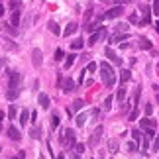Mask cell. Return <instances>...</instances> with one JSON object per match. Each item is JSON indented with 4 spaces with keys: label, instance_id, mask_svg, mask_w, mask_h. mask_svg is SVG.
I'll use <instances>...</instances> for the list:
<instances>
[{
    "label": "cell",
    "instance_id": "6da1fadb",
    "mask_svg": "<svg viewBox=\"0 0 159 159\" xmlns=\"http://www.w3.org/2000/svg\"><path fill=\"white\" fill-rule=\"evenodd\" d=\"M20 81H22V75L18 71H12L10 79H8V92H6V96L10 100L18 98V94H20Z\"/></svg>",
    "mask_w": 159,
    "mask_h": 159
},
{
    "label": "cell",
    "instance_id": "7a4b0ae2",
    "mask_svg": "<svg viewBox=\"0 0 159 159\" xmlns=\"http://www.w3.org/2000/svg\"><path fill=\"white\" fill-rule=\"evenodd\" d=\"M100 75H102V81H104L106 87H114V83H116V75H114L112 67H110L106 61L100 63Z\"/></svg>",
    "mask_w": 159,
    "mask_h": 159
},
{
    "label": "cell",
    "instance_id": "3957f363",
    "mask_svg": "<svg viewBox=\"0 0 159 159\" xmlns=\"http://www.w3.org/2000/svg\"><path fill=\"white\" fill-rule=\"evenodd\" d=\"M124 14V8L118 4V6H114V8H110L108 12H104L102 20H114V18H118V16H122Z\"/></svg>",
    "mask_w": 159,
    "mask_h": 159
},
{
    "label": "cell",
    "instance_id": "277c9868",
    "mask_svg": "<svg viewBox=\"0 0 159 159\" xmlns=\"http://www.w3.org/2000/svg\"><path fill=\"white\" fill-rule=\"evenodd\" d=\"M61 141H63L65 145H69V147H73V145H75V132L67 128V130L63 132V137H61Z\"/></svg>",
    "mask_w": 159,
    "mask_h": 159
},
{
    "label": "cell",
    "instance_id": "5b68a950",
    "mask_svg": "<svg viewBox=\"0 0 159 159\" xmlns=\"http://www.w3.org/2000/svg\"><path fill=\"white\" fill-rule=\"evenodd\" d=\"M100 137H102V126H98V128H96V130L92 132L91 139H89V145H91V147H94V145H98Z\"/></svg>",
    "mask_w": 159,
    "mask_h": 159
},
{
    "label": "cell",
    "instance_id": "8992f818",
    "mask_svg": "<svg viewBox=\"0 0 159 159\" xmlns=\"http://www.w3.org/2000/svg\"><path fill=\"white\" fill-rule=\"evenodd\" d=\"M102 37H106V30H104V28H100L98 32H94V34L91 35V39H89V43H91V45H94V43H96V41H100Z\"/></svg>",
    "mask_w": 159,
    "mask_h": 159
},
{
    "label": "cell",
    "instance_id": "52a82bcc",
    "mask_svg": "<svg viewBox=\"0 0 159 159\" xmlns=\"http://www.w3.org/2000/svg\"><path fill=\"white\" fill-rule=\"evenodd\" d=\"M8 137H10L12 141H20V139H22V134H20V130H18L16 126H10V128H8Z\"/></svg>",
    "mask_w": 159,
    "mask_h": 159
},
{
    "label": "cell",
    "instance_id": "ba28073f",
    "mask_svg": "<svg viewBox=\"0 0 159 159\" xmlns=\"http://www.w3.org/2000/svg\"><path fill=\"white\" fill-rule=\"evenodd\" d=\"M41 61H43V59H41V51H39V49H34V51H32V63H34V67H39Z\"/></svg>",
    "mask_w": 159,
    "mask_h": 159
},
{
    "label": "cell",
    "instance_id": "9c48e42d",
    "mask_svg": "<svg viewBox=\"0 0 159 159\" xmlns=\"http://www.w3.org/2000/svg\"><path fill=\"white\" fill-rule=\"evenodd\" d=\"M61 85H63V91H65V92H73V91H75V81H73V79L61 81Z\"/></svg>",
    "mask_w": 159,
    "mask_h": 159
},
{
    "label": "cell",
    "instance_id": "30bf717a",
    "mask_svg": "<svg viewBox=\"0 0 159 159\" xmlns=\"http://www.w3.org/2000/svg\"><path fill=\"white\" fill-rule=\"evenodd\" d=\"M106 57H108L112 63H116V65H122V59H120V57H116V53H114L110 47H106Z\"/></svg>",
    "mask_w": 159,
    "mask_h": 159
},
{
    "label": "cell",
    "instance_id": "8fae6325",
    "mask_svg": "<svg viewBox=\"0 0 159 159\" xmlns=\"http://www.w3.org/2000/svg\"><path fill=\"white\" fill-rule=\"evenodd\" d=\"M139 126H141L143 130H147V128H155V120H151L149 116H145L143 120H139Z\"/></svg>",
    "mask_w": 159,
    "mask_h": 159
},
{
    "label": "cell",
    "instance_id": "7c38bea8",
    "mask_svg": "<svg viewBox=\"0 0 159 159\" xmlns=\"http://www.w3.org/2000/svg\"><path fill=\"white\" fill-rule=\"evenodd\" d=\"M37 100H39V106H41L43 110H47V108H49V96H47V94H43V92H41V94L37 96Z\"/></svg>",
    "mask_w": 159,
    "mask_h": 159
},
{
    "label": "cell",
    "instance_id": "4fadbf2b",
    "mask_svg": "<svg viewBox=\"0 0 159 159\" xmlns=\"http://www.w3.org/2000/svg\"><path fill=\"white\" fill-rule=\"evenodd\" d=\"M124 39H128V32H122V34H118V35H112V37H110V43H120V41H124Z\"/></svg>",
    "mask_w": 159,
    "mask_h": 159
},
{
    "label": "cell",
    "instance_id": "5bb4252c",
    "mask_svg": "<svg viewBox=\"0 0 159 159\" xmlns=\"http://www.w3.org/2000/svg\"><path fill=\"white\" fill-rule=\"evenodd\" d=\"M130 79H132V71H128V69H122V71H120V81H122V83H128Z\"/></svg>",
    "mask_w": 159,
    "mask_h": 159
},
{
    "label": "cell",
    "instance_id": "9a60e30c",
    "mask_svg": "<svg viewBox=\"0 0 159 159\" xmlns=\"http://www.w3.org/2000/svg\"><path fill=\"white\" fill-rule=\"evenodd\" d=\"M10 22H12V26H20V10H14V12H12Z\"/></svg>",
    "mask_w": 159,
    "mask_h": 159
},
{
    "label": "cell",
    "instance_id": "2e32d148",
    "mask_svg": "<svg viewBox=\"0 0 159 159\" xmlns=\"http://www.w3.org/2000/svg\"><path fill=\"white\" fill-rule=\"evenodd\" d=\"M75 32H77V24H69L67 28L63 30V35H67V37H69V35L75 34Z\"/></svg>",
    "mask_w": 159,
    "mask_h": 159
},
{
    "label": "cell",
    "instance_id": "e0dca14e",
    "mask_svg": "<svg viewBox=\"0 0 159 159\" xmlns=\"http://www.w3.org/2000/svg\"><path fill=\"white\" fill-rule=\"evenodd\" d=\"M141 10H143V20H141V26H147L149 24V6H141Z\"/></svg>",
    "mask_w": 159,
    "mask_h": 159
},
{
    "label": "cell",
    "instance_id": "ac0fdd59",
    "mask_svg": "<svg viewBox=\"0 0 159 159\" xmlns=\"http://www.w3.org/2000/svg\"><path fill=\"white\" fill-rule=\"evenodd\" d=\"M28 116H30V112H28V110H22L20 118H18V122H20L22 126H26V124H28Z\"/></svg>",
    "mask_w": 159,
    "mask_h": 159
},
{
    "label": "cell",
    "instance_id": "d6986e66",
    "mask_svg": "<svg viewBox=\"0 0 159 159\" xmlns=\"http://www.w3.org/2000/svg\"><path fill=\"white\" fill-rule=\"evenodd\" d=\"M124 98H126V89L120 87V89H118V94H116V100H118V102H124Z\"/></svg>",
    "mask_w": 159,
    "mask_h": 159
},
{
    "label": "cell",
    "instance_id": "ffe728a7",
    "mask_svg": "<svg viewBox=\"0 0 159 159\" xmlns=\"http://www.w3.org/2000/svg\"><path fill=\"white\" fill-rule=\"evenodd\" d=\"M139 47L141 49H151V41L145 39V37H139Z\"/></svg>",
    "mask_w": 159,
    "mask_h": 159
},
{
    "label": "cell",
    "instance_id": "44dd1931",
    "mask_svg": "<svg viewBox=\"0 0 159 159\" xmlns=\"http://www.w3.org/2000/svg\"><path fill=\"white\" fill-rule=\"evenodd\" d=\"M75 57H77L75 53H71V55L65 59V69H71V67H73V63H75Z\"/></svg>",
    "mask_w": 159,
    "mask_h": 159
},
{
    "label": "cell",
    "instance_id": "7402d4cb",
    "mask_svg": "<svg viewBox=\"0 0 159 159\" xmlns=\"http://www.w3.org/2000/svg\"><path fill=\"white\" fill-rule=\"evenodd\" d=\"M49 32H53L55 35H59V34H61V28H59L55 22H49Z\"/></svg>",
    "mask_w": 159,
    "mask_h": 159
},
{
    "label": "cell",
    "instance_id": "603a6c76",
    "mask_svg": "<svg viewBox=\"0 0 159 159\" xmlns=\"http://www.w3.org/2000/svg\"><path fill=\"white\" fill-rule=\"evenodd\" d=\"M83 45H85V43H83V39H75V41L71 43V47H73L75 51H79V49H83Z\"/></svg>",
    "mask_w": 159,
    "mask_h": 159
},
{
    "label": "cell",
    "instance_id": "cb8c5ba5",
    "mask_svg": "<svg viewBox=\"0 0 159 159\" xmlns=\"http://www.w3.org/2000/svg\"><path fill=\"white\" fill-rule=\"evenodd\" d=\"M85 122H87V114H79V116H77V126H79V128H83V126H85Z\"/></svg>",
    "mask_w": 159,
    "mask_h": 159
},
{
    "label": "cell",
    "instance_id": "d4e9b609",
    "mask_svg": "<svg viewBox=\"0 0 159 159\" xmlns=\"http://www.w3.org/2000/svg\"><path fill=\"white\" fill-rule=\"evenodd\" d=\"M85 106V100H81V98H77L75 102H73V110H81Z\"/></svg>",
    "mask_w": 159,
    "mask_h": 159
},
{
    "label": "cell",
    "instance_id": "484cf974",
    "mask_svg": "<svg viewBox=\"0 0 159 159\" xmlns=\"http://www.w3.org/2000/svg\"><path fill=\"white\" fill-rule=\"evenodd\" d=\"M55 128H59V116H51V130H55Z\"/></svg>",
    "mask_w": 159,
    "mask_h": 159
},
{
    "label": "cell",
    "instance_id": "4316f807",
    "mask_svg": "<svg viewBox=\"0 0 159 159\" xmlns=\"http://www.w3.org/2000/svg\"><path fill=\"white\" fill-rule=\"evenodd\" d=\"M108 147H110V151H112V153H116V151H118V141H116V139H110Z\"/></svg>",
    "mask_w": 159,
    "mask_h": 159
},
{
    "label": "cell",
    "instance_id": "83f0119b",
    "mask_svg": "<svg viewBox=\"0 0 159 159\" xmlns=\"http://www.w3.org/2000/svg\"><path fill=\"white\" fill-rule=\"evenodd\" d=\"M112 96H106V100H104V110H110L112 108Z\"/></svg>",
    "mask_w": 159,
    "mask_h": 159
},
{
    "label": "cell",
    "instance_id": "f1b7e54d",
    "mask_svg": "<svg viewBox=\"0 0 159 159\" xmlns=\"http://www.w3.org/2000/svg\"><path fill=\"white\" fill-rule=\"evenodd\" d=\"M128 151H132V153H134V151H137V141H136V139L128 143Z\"/></svg>",
    "mask_w": 159,
    "mask_h": 159
},
{
    "label": "cell",
    "instance_id": "f546056e",
    "mask_svg": "<svg viewBox=\"0 0 159 159\" xmlns=\"http://www.w3.org/2000/svg\"><path fill=\"white\" fill-rule=\"evenodd\" d=\"M96 67H98V65H96L94 61H91V63L87 65V73H94V71H96Z\"/></svg>",
    "mask_w": 159,
    "mask_h": 159
},
{
    "label": "cell",
    "instance_id": "4dcf8cb0",
    "mask_svg": "<svg viewBox=\"0 0 159 159\" xmlns=\"http://www.w3.org/2000/svg\"><path fill=\"white\" fill-rule=\"evenodd\" d=\"M16 114H18V108L16 106H10V110H8V116H10V120L16 118Z\"/></svg>",
    "mask_w": 159,
    "mask_h": 159
},
{
    "label": "cell",
    "instance_id": "1f68e13d",
    "mask_svg": "<svg viewBox=\"0 0 159 159\" xmlns=\"http://www.w3.org/2000/svg\"><path fill=\"white\" fill-rule=\"evenodd\" d=\"M30 137L37 139V137H39V130H37V128H32V130H30Z\"/></svg>",
    "mask_w": 159,
    "mask_h": 159
},
{
    "label": "cell",
    "instance_id": "d6a6232c",
    "mask_svg": "<svg viewBox=\"0 0 159 159\" xmlns=\"http://www.w3.org/2000/svg\"><path fill=\"white\" fill-rule=\"evenodd\" d=\"M132 137L139 143V139H141V132H139V130H134V132H132Z\"/></svg>",
    "mask_w": 159,
    "mask_h": 159
},
{
    "label": "cell",
    "instance_id": "836d02e7",
    "mask_svg": "<svg viewBox=\"0 0 159 159\" xmlns=\"http://www.w3.org/2000/svg\"><path fill=\"white\" fill-rule=\"evenodd\" d=\"M63 55H65V53H63V49H57V51H55V61H61Z\"/></svg>",
    "mask_w": 159,
    "mask_h": 159
},
{
    "label": "cell",
    "instance_id": "e575fe53",
    "mask_svg": "<svg viewBox=\"0 0 159 159\" xmlns=\"http://www.w3.org/2000/svg\"><path fill=\"white\" fill-rule=\"evenodd\" d=\"M75 149H77V155H81V153L85 151V145H83V143H75Z\"/></svg>",
    "mask_w": 159,
    "mask_h": 159
},
{
    "label": "cell",
    "instance_id": "d590c367",
    "mask_svg": "<svg viewBox=\"0 0 159 159\" xmlns=\"http://www.w3.org/2000/svg\"><path fill=\"white\" fill-rule=\"evenodd\" d=\"M96 28H98L96 24H87V26H85V30H87V32H94Z\"/></svg>",
    "mask_w": 159,
    "mask_h": 159
},
{
    "label": "cell",
    "instance_id": "8d00e7d4",
    "mask_svg": "<svg viewBox=\"0 0 159 159\" xmlns=\"http://www.w3.org/2000/svg\"><path fill=\"white\" fill-rule=\"evenodd\" d=\"M116 32H128V26L126 24H118L116 26Z\"/></svg>",
    "mask_w": 159,
    "mask_h": 159
},
{
    "label": "cell",
    "instance_id": "74e56055",
    "mask_svg": "<svg viewBox=\"0 0 159 159\" xmlns=\"http://www.w3.org/2000/svg\"><path fill=\"white\" fill-rule=\"evenodd\" d=\"M153 151H159V136H155L153 139Z\"/></svg>",
    "mask_w": 159,
    "mask_h": 159
},
{
    "label": "cell",
    "instance_id": "f35d334b",
    "mask_svg": "<svg viewBox=\"0 0 159 159\" xmlns=\"http://www.w3.org/2000/svg\"><path fill=\"white\" fill-rule=\"evenodd\" d=\"M151 112H153V106L151 104H145V116H151Z\"/></svg>",
    "mask_w": 159,
    "mask_h": 159
},
{
    "label": "cell",
    "instance_id": "ab89813d",
    "mask_svg": "<svg viewBox=\"0 0 159 159\" xmlns=\"http://www.w3.org/2000/svg\"><path fill=\"white\" fill-rule=\"evenodd\" d=\"M137 114H139V112H137V108H134V110L130 112V120H136V118H137Z\"/></svg>",
    "mask_w": 159,
    "mask_h": 159
},
{
    "label": "cell",
    "instance_id": "60d3db41",
    "mask_svg": "<svg viewBox=\"0 0 159 159\" xmlns=\"http://www.w3.org/2000/svg\"><path fill=\"white\" fill-rule=\"evenodd\" d=\"M153 12H155V14L159 12V0H153Z\"/></svg>",
    "mask_w": 159,
    "mask_h": 159
},
{
    "label": "cell",
    "instance_id": "b9f144b4",
    "mask_svg": "<svg viewBox=\"0 0 159 159\" xmlns=\"http://www.w3.org/2000/svg\"><path fill=\"white\" fill-rule=\"evenodd\" d=\"M10 6H12V8H14V10H16V8L20 6V0H12V2H10Z\"/></svg>",
    "mask_w": 159,
    "mask_h": 159
},
{
    "label": "cell",
    "instance_id": "7bdbcfd3",
    "mask_svg": "<svg viewBox=\"0 0 159 159\" xmlns=\"http://www.w3.org/2000/svg\"><path fill=\"white\" fill-rule=\"evenodd\" d=\"M130 22H132V24L137 22V16H136V14H132V16H130Z\"/></svg>",
    "mask_w": 159,
    "mask_h": 159
},
{
    "label": "cell",
    "instance_id": "ee69618b",
    "mask_svg": "<svg viewBox=\"0 0 159 159\" xmlns=\"http://www.w3.org/2000/svg\"><path fill=\"white\" fill-rule=\"evenodd\" d=\"M2 16H4V6L0 4V18H2Z\"/></svg>",
    "mask_w": 159,
    "mask_h": 159
},
{
    "label": "cell",
    "instance_id": "f6af8a7d",
    "mask_svg": "<svg viewBox=\"0 0 159 159\" xmlns=\"http://www.w3.org/2000/svg\"><path fill=\"white\" fill-rule=\"evenodd\" d=\"M2 120H4V112H0V122H2Z\"/></svg>",
    "mask_w": 159,
    "mask_h": 159
},
{
    "label": "cell",
    "instance_id": "bcb514c9",
    "mask_svg": "<svg viewBox=\"0 0 159 159\" xmlns=\"http://www.w3.org/2000/svg\"><path fill=\"white\" fill-rule=\"evenodd\" d=\"M157 102H159V92H157Z\"/></svg>",
    "mask_w": 159,
    "mask_h": 159
}]
</instances>
